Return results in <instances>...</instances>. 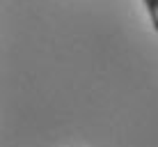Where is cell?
Segmentation results:
<instances>
[{
	"mask_svg": "<svg viewBox=\"0 0 158 147\" xmlns=\"http://www.w3.org/2000/svg\"><path fill=\"white\" fill-rule=\"evenodd\" d=\"M147 12H149V19H151V25H154V30L158 32V0H142Z\"/></svg>",
	"mask_w": 158,
	"mask_h": 147,
	"instance_id": "cell-1",
	"label": "cell"
}]
</instances>
